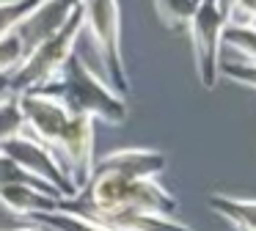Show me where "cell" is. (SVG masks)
<instances>
[{"label":"cell","mask_w":256,"mask_h":231,"mask_svg":"<svg viewBox=\"0 0 256 231\" xmlns=\"http://www.w3.org/2000/svg\"><path fill=\"white\" fill-rule=\"evenodd\" d=\"M39 91L58 99L72 116H86L91 121L100 118L110 126H122L130 116L124 96H118L100 74H94L78 52L69 55L58 77Z\"/></svg>","instance_id":"7a4b0ae2"},{"label":"cell","mask_w":256,"mask_h":231,"mask_svg":"<svg viewBox=\"0 0 256 231\" xmlns=\"http://www.w3.org/2000/svg\"><path fill=\"white\" fill-rule=\"evenodd\" d=\"M228 20L218 8L215 0H201L196 6V14L188 22L190 44H193L196 74L204 88H215L220 80V50H223V28Z\"/></svg>","instance_id":"5b68a950"},{"label":"cell","mask_w":256,"mask_h":231,"mask_svg":"<svg viewBox=\"0 0 256 231\" xmlns=\"http://www.w3.org/2000/svg\"><path fill=\"white\" fill-rule=\"evenodd\" d=\"M220 77L240 86H248L256 91V64H245V60H220Z\"/></svg>","instance_id":"d6986e66"},{"label":"cell","mask_w":256,"mask_h":231,"mask_svg":"<svg viewBox=\"0 0 256 231\" xmlns=\"http://www.w3.org/2000/svg\"><path fill=\"white\" fill-rule=\"evenodd\" d=\"M198 3L201 0H154V8L168 28H188Z\"/></svg>","instance_id":"2e32d148"},{"label":"cell","mask_w":256,"mask_h":231,"mask_svg":"<svg viewBox=\"0 0 256 231\" xmlns=\"http://www.w3.org/2000/svg\"><path fill=\"white\" fill-rule=\"evenodd\" d=\"M80 8H83V30L88 33L91 44L96 47L105 82L118 96H127L132 82H130L124 55H122V11H118V0H80Z\"/></svg>","instance_id":"3957f363"},{"label":"cell","mask_w":256,"mask_h":231,"mask_svg":"<svg viewBox=\"0 0 256 231\" xmlns=\"http://www.w3.org/2000/svg\"><path fill=\"white\" fill-rule=\"evenodd\" d=\"M8 96H14V94H12V88H8V74H6V77H0V102L8 99Z\"/></svg>","instance_id":"44dd1931"},{"label":"cell","mask_w":256,"mask_h":231,"mask_svg":"<svg viewBox=\"0 0 256 231\" xmlns=\"http://www.w3.org/2000/svg\"><path fill=\"white\" fill-rule=\"evenodd\" d=\"M232 231H234V228H232Z\"/></svg>","instance_id":"603a6c76"},{"label":"cell","mask_w":256,"mask_h":231,"mask_svg":"<svg viewBox=\"0 0 256 231\" xmlns=\"http://www.w3.org/2000/svg\"><path fill=\"white\" fill-rule=\"evenodd\" d=\"M72 182L74 192H83L94 176V121L86 116H69V124L64 135L58 138L52 148Z\"/></svg>","instance_id":"52a82bcc"},{"label":"cell","mask_w":256,"mask_h":231,"mask_svg":"<svg viewBox=\"0 0 256 231\" xmlns=\"http://www.w3.org/2000/svg\"><path fill=\"white\" fill-rule=\"evenodd\" d=\"M0 154H6L8 160H14L25 174L39 179L42 184L52 187V190L61 196V201L78 196L72 182H69V176H66V170H64L61 160H58L44 143L30 138L28 132H20L17 138H8L6 143H0Z\"/></svg>","instance_id":"8992f818"},{"label":"cell","mask_w":256,"mask_h":231,"mask_svg":"<svg viewBox=\"0 0 256 231\" xmlns=\"http://www.w3.org/2000/svg\"><path fill=\"white\" fill-rule=\"evenodd\" d=\"M162 170H166V154L154 152V148H118V152H110L94 162V176L160 179Z\"/></svg>","instance_id":"30bf717a"},{"label":"cell","mask_w":256,"mask_h":231,"mask_svg":"<svg viewBox=\"0 0 256 231\" xmlns=\"http://www.w3.org/2000/svg\"><path fill=\"white\" fill-rule=\"evenodd\" d=\"M78 8H80V0H39V6L14 30L20 38V47H22V55L34 52L42 42L56 36L72 20V14Z\"/></svg>","instance_id":"9c48e42d"},{"label":"cell","mask_w":256,"mask_h":231,"mask_svg":"<svg viewBox=\"0 0 256 231\" xmlns=\"http://www.w3.org/2000/svg\"><path fill=\"white\" fill-rule=\"evenodd\" d=\"M0 206L8 209L17 218H34V214L56 212L61 209V198L52 190L34 184H0Z\"/></svg>","instance_id":"8fae6325"},{"label":"cell","mask_w":256,"mask_h":231,"mask_svg":"<svg viewBox=\"0 0 256 231\" xmlns=\"http://www.w3.org/2000/svg\"><path fill=\"white\" fill-rule=\"evenodd\" d=\"M17 108H20V116H22L25 132H28L30 138H36L39 143H44L52 152L58 138L66 130L72 113H69L58 99L47 96V94H42V91L17 94Z\"/></svg>","instance_id":"ba28073f"},{"label":"cell","mask_w":256,"mask_h":231,"mask_svg":"<svg viewBox=\"0 0 256 231\" xmlns=\"http://www.w3.org/2000/svg\"><path fill=\"white\" fill-rule=\"evenodd\" d=\"M20 132H25V124L17 108V96H8L0 102V143H6L8 138H17Z\"/></svg>","instance_id":"ac0fdd59"},{"label":"cell","mask_w":256,"mask_h":231,"mask_svg":"<svg viewBox=\"0 0 256 231\" xmlns=\"http://www.w3.org/2000/svg\"><path fill=\"white\" fill-rule=\"evenodd\" d=\"M28 223L36 226V228H42V231H108L105 226L94 223V220L83 218V214L66 212V209L34 214V218H28Z\"/></svg>","instance_id":"5bb4252c"},{"label":"cell","mask_w":256,"mask_h":231,"mask_svg":"<svg viewBox=\"0 0 256 231\" xmlns=\"http://www.w3.org/2000/svg\"><path fill=\"white\" fill-rule=\"evenodd\" d=\"M108 231H193L190 226L179 223L174 218H160V214H144V212H124L102 220Z\"/></svg>","instance_id":"4fadbf2b"},{"label":"cell","mask_w":256,"mask_h":231,"mask_svg":"<svg viewBox=\"0 0 256 231\" xmlns=\"http://www.w3.org/2000/svg\"><path fill=\"white\" fill-rule=\"evenodd\" d=\"M61 209L102 223L113 214L144 212L174 218L179 201L157 179H122V176H94L83 192L61 201Z\"/></svg>","instance_id":"6da1fadb"},{"label":"cell","mask_w":256,"mask_h":231,"mask_svg":"<svg viewBox=\"0 0 256 231\" xmlns=\"http://www.w3.org/2000/svg\"><path fill=\"white\" fill-rule=\"evenodd\" d=\"M22 58H25V55H22V47H20L17 33L0 38V77L12 74V72L22 64Z\"/></svg>","instance_id":"ffe728a7"},{"label":"cell","mask_w":256,"mask_h":231,"mask_svg":"<svg viewBox=\"0 0 256 231\" xmlns=\"http://www.w3.org/2000/svg\"><path fill=\"white\" fill-rule=\"evenodd\" d=\"M36 6L39 0H0V38L12 36Z\"/></svg>","instance_id":"e0dca14e"},{"label":"cell","mask_w":256,"mask_h":231,"mask_svg":"<svg viewBox=\"0 0 256 231\" xmlns=\"http://www.w3.org/2000/svg\"><path fill=\"white\" fill-rule=\"evenodd\" d=\"M223 44L237 55H242L245 64H256V28L228 22L223 28Z\"/></svg>","instance_id":"9a60e30c"},{"label":"cell","mask_w":256,"mask_h":231,"mask_svg":"<svg viewBox=\"0 0 256 231\" xmlns=\"http://www.w3.org/2000/svg\"><path fill=\"white\" fill-rule=\"evenodd\" d=\"M80 33H83V8L74 11L72 20L56 36L42 42L34 52H28L22 64L8 74V88H12L14 96L50 86L58 77V72L64 69V64L69 60V55L74 52V42H78Z\"/></svg>","instance_id":"277c9868"},{"label":"cell","mask_w":256,"mask_h":231,"mask_svg":"<svg viewBox=\"0 0 256 231\" xmlns=\"http://www.w3.org/2000/svg\"><path fill=\"white\" fill-rule=\"evenodd\" d=\"M12 231H42V228H36V226L28 223V226H22V228H12Z\"/></svg>","instance_id":"7402d4cb"},{"label":"cell","mask_w":256,"mask_h":231,"mask_svg":"<svg viewBox=\"0 0 256 231\" xmlns=\"http://www.w3.org/2000/svg\"><path fill=\"white\" fill-rule=\"evenodd\" d=\"M210 209L234 226V231H256V198H237V196H215L206 198Z\"/></svg>","instance_id":"7c38bea8"}]
</instances>
